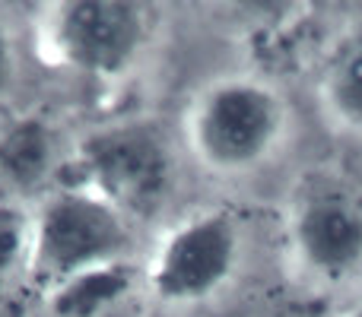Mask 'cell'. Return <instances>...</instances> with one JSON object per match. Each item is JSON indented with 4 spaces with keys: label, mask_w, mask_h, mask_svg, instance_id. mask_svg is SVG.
Listing matches in <instances>:
<instances>
[{
    "label": "cell",
    "mask_w": 362,
    "mask_h": 317,
    "mask_svg": "<svg viewBox=\"0 0 362 317\" xmlns=\"http://www.w3.org/2000/svg\"><path fill=\"white\" fill-rule=\"evenodd\" d=\"M32 254V219L23 206L0 203V282L19 270H29Z\"/></svg>",
    "instance_id": "obj_10"
},
{
    "label": "cell",
    "mask_w": 362,
    "mask_h": 317,
    "mask_svg": "<svg viewBox=\"0 0 362 317\" xmlns=\"http://www.w3.org/2000/svg\"><path fill=\"white\" fill-rule=\"evenodd\" d=\"M127 289H131V273L124 270V263L93 270L51 289V311L57 317H99Z\"/></svg>",
    "instance_id": "obj_9"
},
{
    "label": "cell",
    "mask_w": 362,
    "mask_h": 317,
    "mask_svg": "<svg viewBox=\"0 0 362 317\" xmlns=\"http://www.w3.org/2000/svg\"><path fill=\"white\" fill-rule=\"evenodd\" d=\"M61 162V143L45 118L0 121V203L23 206V200L45 193Z\"/></svg>",
    "instance_id": "obj_7"
},
{
    "label": "cell",
    "mask_w": 362,
    "mask_h": 317,
    "mask_svg": "<svg viewBox=\"0 0 362 317\" xmlns=\"http://www.w3.org/2000/svg\"><path fill=\"white\" fill-rule=\"evenodd\" d=\"M286 102L261 76H219L191 99L185 140L191 156L216 174H245L280 146Z\"/></svg>",
    "instance_id": "obj_1"
},
{
    "label": "cell",
    "mask_w": 362,
    "mask_h": 317,
    "mask_svg": "<svg viewBox=\"0 0 362 317\" xmlns=\"http://www.w3.org/2000/svg\"><path fill=\"white\" fill-rule=\"evenodd\" d=\"M353 317H362V308H356V314H353Z\"/></svg>",
    "instance_id": "obj_13"
},
{
    "label": "cell",
    "mask_w": 362,
    "mask_h": 317,
    "mask_svg": "<svg viewBox=\"0 0 362 317\" xmlns=\"http://www.w3.org/2000/svg\"><path fill=\"white\" fill-rule=\"evenodd\" d=\"M80 184L127 219H150L175 191V152L150 121H118L86 133L76 146Z\"/></svg>",
    "instance_id": "obj_3"
},
{
    "label": "cell",
    "mask_w": 362,
    "mask_h": 317,
    "mask_svg": "<svg viewBox=\"0 0 362 317\" xmlns=\"http://www.w3.org/2000/svg\"><path fill=\"white\" fill-rule=\"evenodd\" d=\"M10 83H13V44L6 29L0 25V95L10 89Z\"/></svg>",
    "instance_id": "obj_11"
},
{
    "label": "cell",
    "mask_w": 362,
    "mask_h": 317,
    "mask_svg": "<svg viewBox=\"0 0 362 317\" xmlns=\"http://www.w3.org/2000/svg\"><path fill=\"white\" fill-rule=\"evenodd\" d=\"M318 92L327 114L340 127L362 133V19L353 23L327 51Z\"/></svg>",
    "instance_id": "obj_8"
},
{
    "label": "cell",
    "mask_w": 362,
    "mask_h": 317,
    "mask_svg": "<svg viewBox=\"0 0 362 317\" xmlns=\"http://www.w3.org/2000/svg\"><path fill=\"white\" fill-rule=\"evenodd\" d=\"M289 244L318 280H350L362 270V197L344 184L302 193L289 213Z\"/></svg>",
    "instance_id": "obj_6"
},
{
    "label": "cell",
    "mask_w": 362,
    "mask_h": 317,
    "mask_svg": "<svg viewBox=\"0 0 362 317\" xmlns=\"http://www.w3.org/2000/svg\"><path fill=\"white\" fill-rule=\"evenodd\" d=\"M0 317H19L16 311H13V308L10 305H6V301L4 299H0Z\"/></svg>",
    "instance_id": "obj_12"
},
{
    "label": "cell",
    "mask_w": 362,
    "mask_h": 317,
    "mask_svg": "<svg viewBox=\"0 0 362 317\" xmlns=\"http://www.w3.org/2000/svg\"><path fill=\"white\" fill-rule=\"evenodd\" d=\"M153 16L131 0H64L51 13L48 44L64 67L112 80L134 67L150 42Z\"/></svg>",
    "instance_id": "obj_4"
},
{
    "label": "cell",
    "mask_w": 362,
    "mask_h": 317,
    "mask_svg": "<svg viewBox=\"0 0 362 317\" xmlns=\"http://www.w3.org/2000/svg\"><path fill=\"white\" fill-rule=\"evenodd\" d=\"M131 219L83 184L48 191L32 219L29 273L48 289L124 263Z\"/></svg>",
    "instance_id": "obj_2"
},
{
    "label": "cell",
    "mask_w": 362,
    "mask_h": 317,
    "mask_svg": "<svg viewBox=\"0 0 362 317\" xmlns=\"http://www.w3.org/2000/svg\"><path fill=\"white\" fill-rule=\"evenodd\" d=\"M242 229L229 210H204L178 222L159 244L150 289L165 305H197L235 273Z\"/></svg>",
    "instance_id": "obj_5"
}]
</instances>
